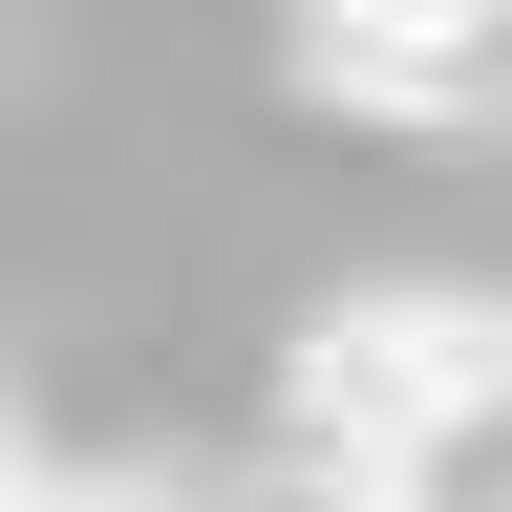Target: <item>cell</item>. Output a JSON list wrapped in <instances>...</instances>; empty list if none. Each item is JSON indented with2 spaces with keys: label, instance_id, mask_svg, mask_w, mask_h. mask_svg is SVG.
Masks as SVG:
<instances>
[{
  "label": "cell",
  "instance_id": "cell-2",
  "mask_svg": "<svg viewBox=\"0 0 512 512\" xmlns=\"http://www.w3.org/2000/svg\"><path fill=\"white\" fill-rule=\"evenodd\" d=\"M278 64L363 128H491L512 107V0H278Z\"/></svg>",
  "mask_w": 512,
  "mask_h": 512
},
{
  "label": "cell",
  "instance_id": "cell-3",
  "mask_svg": "<svg viewBox=\"0 0 512 512\" xmlns=\"http://www.w3.org/2000/svg\"><path fill=\"white\" fill-rule=\"evenodd\" d=\"M43 512H64V491H43ZM86 512H150V491H86Z\"/></svg>",
  "mask_w": 512,
  "mask_h": 512
},
{
  "label": "cell",
  "instance_id": "cell-1",
  "mask_svg": "<svg viewBox=\"0 0 512 512\" xmlns=\"http://www.w3.org/2000/svg\"><path fill=\"white\" fill-rule=\"evenodd\" d=\"M278 448L342 512H512V299H342V320H299Z\"/></svg>",
  "mask_w": 512,
  "mask_h": 512
}]
</instances>
